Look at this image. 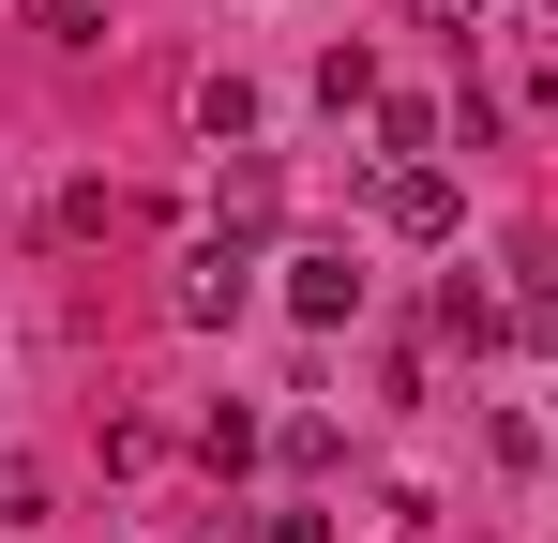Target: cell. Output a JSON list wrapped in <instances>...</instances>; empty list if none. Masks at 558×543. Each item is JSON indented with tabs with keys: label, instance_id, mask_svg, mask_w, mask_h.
<instances>
[{
	"label": "cell",
	"instance_id": "1",
	"mask_svg": "<svg viewBox=\"0 0 558 543\" xmlns=\"http://www.w3.org/2000/svg\"><path fill=\"white\" fill-rule=\"evenodd\" d=\"M242 302H257V242H242V227H211V242L167 272V317H182V333H227Z\"/></svg>",
	"mask_w": 558,
	"mask_h": 543
},
{
	"label": "cell",
	"instance_id": "2",
	"mask_svg": "<svg viewBox=\"0 0 558 543\" xmlns=\"http://www.w3.org/2000/svg\"><path fill=\"white\" fill-rule=\"evenodd\" d=\"M287 317H302V333H348V317H363V272H348V242L287 257Z\"/></svg>",
	"mask_w": 558,
	"mask_h": 543
},
{
	"label": "cell",
	"instance_id": "3",
	"mask_svg": "<svg viewBox=\"0 0 558 543\" xmlns=\"http://www.w3.org/2000/svg\"><path fill=\"white\" fill-rule=\"evenodd\" d=\"M377 227L392 242H453V167H377Z\"/></svg>",
	"mask_w": 558,
	"mask_h": 543
},
{
	"label": "cell",
	"instance_id": "4",
	"mask_svg": "<svg viewBox=\"0 0 558 543\" xmlns=\"http://www.w3.org/2000/svg\"><path fill=\"white\" fill-rule=\"evenodd\" d=\"M377 152H392V167H438V106H423V90H377Z\"/></svg>",
	"mask_w": 558,
	"mask_h": 543
},
{
	"label": "cell",
	"instance_id": "5",
	"mask_svg": "<svg viewBox=\"0 0 558 543\" xmlns=\"http://www.w3.org/2000/svg\"><path fill=\"white\" fill-rule=\"evenodd\" d=\"M438 333H453V348H498V333H513V302H498V287H468V272H453V287H438Z\"/></svg>",
	"mask_w": 558,
	"mask_h": 543
},
{
	"label": "cell",
	"instance_id": "6",
	"mask_svg": "<svg viewBox=\"0 0 558 543\" xmlns=\"http://www.w3.org/2000/svg\"><path fill=\"white\" fill-rule=\"evenodd\" d=\"M227 227H242V242L272 227V152H242V167H227Z\"/></svg>",
	"mask_w": 558,
	"mask_h": 543
},
{
	"label": "cell",
	"instance_id": "7",
	"mask_svg": "<svg viewBox=\"0 0 558 543\" xmlns=\"http://www.w3.org/2000/svg\"><path fill=\"white\" fill-rule=\"evenodd\" d=\"M317 106H332V121H348V106H377V61H363V46H332V61H317Z\"/></svg>",
	"mask_w": 558,
	"mask_h": 543
},
{
	"label": "cell",
	"instance_id": "8",
	"mask_svg": "<svg viewBox=\"0 0 558 543\" xmlns=\"http://www.w3.org/2000/svg\"><path fill=\"white\" fill-rule=\"evenodd\" d=\"M272 452H287V468H332L348 438H332V408H287V423H272Z\"/></svg>",
	"mask_w": 558,
	"mask_h": 543
},
{
	"label": "cell",
	"instance_id": "9",
	"mask_svg": "<svg viewBox=\"0 0 558 543\" xmlns=\"http://www.w3.org/2000/svg\"><path fill=\"white\" fill-rule=\"evenodd\" d=\"M31 31H46V46H92V31H106V0H31Z\"/></svg>",
	"mask_w": 558,
	"mask_h": 543
},
{
	"label": "cell",
	"instance_id": "10",
	"mask_svg": "<svg viewBox=\"0 0 558 543\" xmlns=\"http://www.w3.org/2000/svg\"><path fill=\"white\" fill-rule=\"evenodd\" d=\"M529 333H544V348H558V242H544V257H529Z\"/></svg>",
	"mask_w": 558,
	"mask_h": 543
},
{
	"label": "cell",
	"instance_id": "11",
	"mask_svg": "<svg viewBox=\"0 0 558 543\" xmlns=\"http://www.w3.org/2000/svg\"><path fill=\"white\" fill-rule=\"evenodd\" d=\"M257 543H332V514H272V529H257Z\"/></svg>",
	"mask_w": 558,
	"mask_h": 543
},
{
	"label": "cell",
	"instance_id": "12",
	"mask_svg": "<svg viewBox=\"0 0 558 543\" xmlns=\"http://www.w3.org/2000/svg\"><path fill=\"white\" fill-rule=\"evenodd\" d=\"M423 15H468V0H423Z\"/></svg>",
	"mask_w": 558,
	"mask_h": 543
}]
</instances>
